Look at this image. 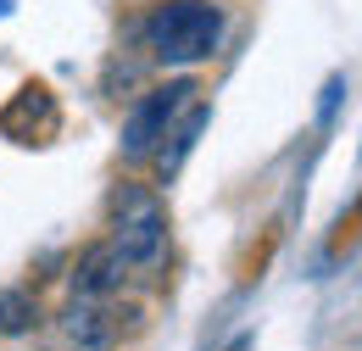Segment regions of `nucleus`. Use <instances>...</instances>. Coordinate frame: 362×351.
<instances>
[{"instance_id":"5","label":"nucleus","mask_w":362,"mask_h":351,"mask_svg":"<svg viewBox=\"0 0 362 351\" xmlns=\"http://www.w3.org/2000/svg\"><path fill=\"white\" fill-rule=\"evenodd\" d=\"M0 123H6V139H17V145H45L50 134L62 129V112H56V100H50L45 84H23L11 95V106L0 112Z\"/></svg>"},{"instance_id":"4","label":"nucleus","mask_w":362,"mask_h":351,"mask_svg":"<svg viewBox=\"0 0 362 351\" xmlns=\"http://www.w3.org/2000/svg\"><path fill=\"white\" fill-rule=\"evenodd\" d=\"M112 346H117V312H112V301L73 296L50 318V351H112Z\"/></svg>"},{"instance_id":"8","label":"nucleus","mask_w":362,"mask_h":351,"mask_svg":"<svg viewBox=\"0 0 362 351\" xmlns=\"http://www.w3.org/2000/svg\"><path fill=\"white\" fill-rule=\"evenodd\" d=\"M40 329V301L28 290H0V335L6 340H23Z\"/></svg>"},{"instance_id":"9","label":"nucleus","mask_w":362,"mask_h":351,"mask_svg":"<svg viewBox=\"0 0 362 351\" xmlns=\"http://www.w3.org/2000/svg\"><path fill=\"white\" fill-rule=\"evenodd\" d=\"M351 351H362V340H357V346H351Z\"/></svg>"},{"instance_id":"1","label":"nucleus","mask_w":362,"mask_h":351,"mask_svg":"<svg viewBox=\"0 0 362 351\" xmlns=\"http://www.w3.org/2000/svg\"><path fill=\"white\" fill-rule=\"evenodd\" d=\"M223 45V6L212 0H162L145 17V50L162 67H195Z\"/></svg>"},{"instance_id":"6","label":"nucleus","mask_w":362,"mask_h":351,"mask_svg":"<svg viewBox=\"0 0 362 351\" xmlns=\"http://www.w3.org/2000/svg\"><path fill=\"white\" fill-rule=\"evenodd\" d=\"M129 263L112 251V240H95L90 251L78 257L73 267V296H84V301H112V296H123L129 290Z\"/></svg>"},{"instance_id":"3","label":"nucleus","mask_w":362,"mask_h":351,"mask_svg":"<svg viewBox=\"0 0 362 351\" xmlns=\"http://www.w3.org/2000/svg\"><path fill=\"white\" fill-rule=\"evenodd\" d=\"M195 100H201V84H195V79H173V84H156L151 95H139L129 123H123V139H117L123 162H151V156L162 151V139L179 129V117Z\"/></svg>"},{"instance_id":"7","label":"nucleus","mask_w":362,"mask_h":351,"mask_svg":"<svg viewBox=\"0 0 362 351\" xmlns=\"http://www.w3.org/2000/svg\"><path fill=\"white\" fill-rule=\"evenodd\" d=\"M201 123H206V106L195 100V106H189V112L179 117V129H173L168 139H162V151H156V173H162V178H173V173H179V162H184V151L195 145Z\"/></svg>"},{"instance_id":"2","label":"nucleus","mask_w":362,"mask_h":351,"mask_svg":"<svg viewBox=\"0 0 362 351\" xmlns=\"http://www.w3.org/2000/svg\"><path fill=\"white\" fill-rule=\"evenodd\" d=\"M112 251L129 263L134 279H151L168 263V212L145 184H117L112 195Z\"/></svg>"}]
</instances>
